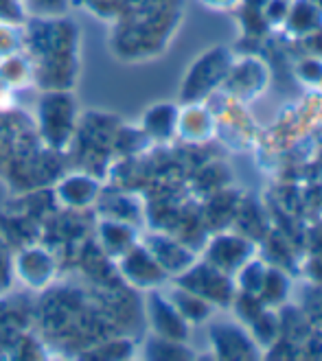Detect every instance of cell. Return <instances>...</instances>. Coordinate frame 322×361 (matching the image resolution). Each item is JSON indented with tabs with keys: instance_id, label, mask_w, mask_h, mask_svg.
I'll use <instances>...</instances> for the list:
<instances>
[{
	"instance_id": "1",
	"label": "cell",
	"mask_w": 322,
	"mask_h": 361,
	"mask_svg": "<svg viewBox=\"0 0 322 361\" xmlns=\"http://www.w3.org/2000/svg\"><path fill=\"white\" fill-rule=\"evenodd\" d=\"M40 134L51 149H66L77 132V103L68 90H47L37 101Z\"/></svg>"
},
{
	"instance_id": "2",
	"label": "cell",
	"mask_w": 322,
	"mask_h": 361,
	"mask_svg": "<svg viewBox=\"0 0 322 361\" xmlns=\"http://www.w3.org/2000/svg\"><path fill=\"white\" fill-rule=\"evenodd\" d=\"M13 276L29 289L44 291L53 287L57 276V261L44 245L29 243L13 254Z\"/></svg>"
},
{
	"instance_id": "3",
	"label": "cell",
	"mask_w": 322,
	"mask_h": 361,
	"mask_svg": "<svg viewBox=\"0 0 322 361\" xmlns=\"http://www.w3.org/2000/svg\"><path fill=\"white\" fill-rule=\"evenodd\" d=\"M119 267L123 281L136 289H156L167 276V271L156 263L143 243H136L132 250H127L119 259Z\"/></svg>"
},
{
	"instance_id": "4",
	"label": "cell",
	"mask_w": 322,
	"mask_h": 361,
	"mask_svg": "<svg viewBox=\"0 0 322 361\" xmlns=\"http://www.w3.org/2000/svg\"><path fill=\"white\" fill-rule=\"evenodd\" d=\"M147 317L158 337L174 339V342H184L189 335L186 320L178 313V309L171 305L167 295H162L156 289H149V295H147Z\"/></svg>"
},
{
	"instance_id": "5",
	"label": "cell",
	"mask_w": 322,
	"mask_h": 361,
	"mask_svg": "<svg viewBox=\"0 0 322 361\" xmlns=\"http://www.w3.org/2000/svg\"><path fill=\"white\" fill-rule=\"evenodd\" d=\"M53 195L71 210H83L99 200L101 184L90 173H73L59 180V184L53 188Z\"/></svg>"
},
{
	"instance_id": "6",
	"label": "cell",
	"mask_w": 322,
	"mask_h": 361,
	"mask_svg": "<svg viewBox=\"0 0 322 361\" xmlns=\"http://www.w3.org/2000/svg\"><path fill=\"white\" fill-rule=\"evenodd\" d=\"M97 237L101 243V252L110 259H121L127 250H132L138 243V235L130 224L107 217L99 221Z\"/></svg>"
},
{
	"instance_id": "7",
	"label": "cell",
	"mask_w": 322,
	"mask_h": 361,
	"mask_svg": "<svg viewBox=\"0 0 322 361\" xmlns=\"http://www.w3.org/2000/svg\"><path fill=\"white\" fill-rule=\"evenodd\" d=\"M141 243L149 250V254L167 274H182L191 265V254L174 239H167L162 235H149Z\"/></svg>"
},
{
	"instance_id": "8",
	"label": "cell",
	"mask_w": 322,
	"mask_h": 361,
	"mask_svg": "<svg viewBox=\"0 0 322 361\" xmlns=\"http://www.w3.org/2000/svg\"><path fill=\"white\" fill-rule=\"evenodd\" d=\"M35 81L33 77V63L23 57V55H9L0 59V83L5 88L13 90V88H27Z\"/></svg>"
},
{
	"instance_id": "9",
	"label": "cell",
	"mask_w": 322,
	"mask_h": 361,
	"mask_svg": "<svg viewBox=\"0 0 322 361\" xmlns=\"http://www.w3.org/2000/svg\"><path fill=\"white\" fill-rule=\"evenodd\" d=\"M178 125V110L174 105H154L152 110H147L145 118H143V130L145 134L154 136V138H169L176 132Z\"/></svg>"
},
{
	"instance_id": "10",
	"label": "cell",
	"mask_w": 322,
	"mask_h": 361,
	"mask_svg": "<svg viewBox=\"0 0 322 361\" xmlns=\"http://www.w3.org/2000/svg\"><path fill=\"white\" fill-rule=\"evenodd\" d=\"M167 298L178 309V313L184 317L186 322H200L210 311V307L204 298H200V295H196L193 291H189L180 285L176 289H171Z\"/></svg>"
},
{
	"instance_id": "11",
	"label": "cell",
	"mask_w": 322,
	"mask_h": 361,
	"mask_svg": "<svg viewBox=\"0 0 322 361\" xmlns=\"http://www.w3.org/2000/svg\"><path fill=\"white\" fill-rule=\"evenodd\" d=\"M182 342H174V339L165 337H152L145 346V357L147 359H184V350L180 348Z\"/></svg>"
},
{
	"instance_id": "12",
	"label": "cell",
	"mask_w": 322,
	"mask_h": 361,
	"mask_svg": "<svg viewBox=\"0 0 322 361\" xmlns=\"http://www.w3.org/2000/svg\"><path fill=\"white\" fill-rule=\"evenodd\" d=\"M13 283V254L9 241L0 232V295H3Z\"/></svg>"
},
{
	"instance_id": "13",
	"label": "cell",
	"mask_w": 322,
	"mask_h": 361,
	"mask_svg": "<svg viewBox=\"0 0 322 361\" xmlns=\"http://www.w3.org/2000/svg\"><path fill=\"white\" fill-rule=\"evenodd\" d=\"M20 47H23V35L18 33L16 25L0 23V59L18 53Z\"/></svg>"
},
{
	"instance_id": "14",
	"label": "cell",
	"mask_w": 322,
	"mask_h": 361,
	"mask_svg": "<svg viewBox=\"0 0 322 361\" xmlns=\"http://www.w3.org/2000/svg\"><path fill=\"white\" fill-rule=\"evenodd\" d=\"M20 0H0V23L18 25V20L23 18V9H20Z\"/></svg>"
}]
</instances>
